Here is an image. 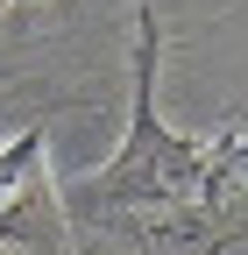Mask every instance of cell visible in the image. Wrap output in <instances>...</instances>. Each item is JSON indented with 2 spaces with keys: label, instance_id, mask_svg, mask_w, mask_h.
Returning <instances> with one entry per match:
<instances>
[{
  "label": "cell",
  "instance_id": "obj_3",
  "mask_svg": "<svg viewBox=\"0 0 248 255\" xmlns=\"http://www.w3.org/2000/svg\"><path fill=\"white\" fill-rule=\"evenodd\" d=\"M14 7H21V0H14Z\"/></svg>",
  "mask_w": 248,
  "mask_h": 255
},
{
  "label": "cell",
  "instance_id": "obj_2",
  "mask_svg": "<svg viewBox=\"0 0 248 255\" xmlns=\"http://www.w3.org/2000/svg\"><path fill=\"white\" fill-rule=\"evenodd\" d=\"M50 184H43V128H21V135L0 149V241H50Z\"/></svg>",
  "mask_w": 248,
  "mask_h": 255
},
{
  "label": "cell",
  "instance_id": "obj_1",
  "mask_svg": "<svg viewBox=\"0 0 248 255\" xmlns=\"http://www.w3.org/2000/svg\"><path fill=\"white\" fill-rule=\"evenodd\" d=\"M248 163V142H184L156 121V14H142V57H135V142L92 177L100 206H135V199H206Z\"/></svg>",
  "mask_w": 248,
  "mask_h": 255
}]
</instances>
